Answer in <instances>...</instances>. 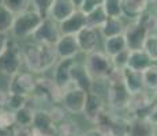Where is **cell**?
<instances>
[{
    "label": "cell",
    "mask_w": 157,
    "mask_h": 136,
    "mask_svg": "<svg viewBox=\"0 0 157 136\" xmlns=\"http://www.w3.org/2000/svg\"><path fill=\"white\" fill-rule=\"evenodd\" d=\"M77 41H78V46H79V50L86 54L97 50L98 46V31L96 29H90V27H85L82 29L77 35Z\"/></svg>",
    "instance_id": "9a60e30c"
},
{
    "label": "cell",
    "mask_w": 157,
    "mask_h": 136,
    "mask_svg": "<svg viewBox=\"0 0 157 136\" xmlns=\"http://www.w3.org/2000/svg\"><path fill=\"white\" fill-rule=\"evenodd\" d=\"M71 2H72V4H74L75 7L79 8V7H81V4L83 3V0H71Z\"/></svg>",
    "instance_id": "ee69618b"
},
{
    "label": "cell",
    "mask_w": 157,
    "mask_h": 136,
    "mask_svg": "<svg viewBox=\"0 0 157 136\" xmlns=\"http://www.w3.org/2000/svg\"><path fill=\"white\" fill-rule=\"evenodd\" d=\"M55 50L59 59H75L81 52L75 35H62L55 44Z\"/></svg>",
    "instance_id": "5bb4252c"
},
{
    "label": "cell",
    "mask_w": 157,
    "mask_h": 136,
    "mask_svg": "<svg viewBox=\"0 0 157 136\" xmlns=\"http://www.w3.org/2000/svg\"><path fill=\"white\" fill-rule=\"evenodd\" d=\"M144 50L149 54L153 63L157 61V33H152V34L147 35L144 45Z\"/></svg>",
    "instance_id": "d6a6232c"
},
{
    "label": "cell",
    "mask_w": 157,
    "mask_h": 136,
    "mask_svg": "<svg viewBox=\"0 0 157 136\" xmlns=\"http://www.w3.org/2000/svg\"><path fill=\"white\" fill-rule=\"evenodd\" d=\"M71 84L85 90L87 93L93 90V79L87 72L85 64H78L75 61L74 67L71 69Z\"/></svg>",
    "instance_id": "e0dca14e"
},
{
    "label": "cell",
    "mask_w": 157,
    "mask_h": 136,
    "mask_svg": "<svg viewBox=\"0 0 157 136\" xmlns=\"http://www.w3.org/2000/svg\"><path fill=\"white\" fill-rule=\"evenodd\" d=\"M75 64L74 59H59L53 68V83L59 89L66 90L71 86V69Z\"/></svg>",
    "instance_id": "30bf717a"
},
{
    "label": "cell",
    "mask_w": 157,
    "mask_h": 136,
    "mask_svg": "<svg viewBox=\"0 0 157 136\" xmlns=\"http://www.w3.org/2000/svg\"><path fill=\"white\" fill-rule=\"evenodd\" d=\"M83 136H105L102 132H100L98 129H92V131H87L83 134Z\"/></svg>",
    "instance_id": "7bdbcfd3"
},
{
    "label": "cell",
    "mask_w": 157,
    "mask_h": 136,
    "mask_svg": "<svg viewBox=\"0 0 157 136\" xmlns=\"http://www.w3.org/2000/svg\"><path fill=\"white\" fill-rule=\"evenodd\" d=\"M86 97H87V91L71 84L70 87H67L63 91L60 104H62V106L64 108L66 112L72 114H78V113H82L85 102H86Z\"/></svg>",
    "instance_id": "8992f818"
},
{
    "label": "cell",
    "mask_w": 157,
    "mask_h": 136,
    "mask_svg": "<svg viewBox=\"0 0 157 136\" xmlns=\"http://www.w3.org/2000/svg\"><path fill=\"white\" fill-rule=\"evenodd\" d=\"M128 56H130V50L128 49H124L123 52L115 54L112 59V63H113V67L115 69H124L127 67V61H128Z\"/></svg>",
    "instance_id": "d590c367"
},
{
    "label": "cell",
    "mask_w": 157,
    "mask_h": 136,
    "mask_svg": "<svg viewBox=\"0 0 157 136\" xmlns=\"http://www.w3.org/2000/svg\"><path fill=\"white\" fill-rule=\"evenodd\" d=\"M23 64L32 74H44L57 63L55 46L44 44H28L22 48Z\"/></svg>",
    "instance_id": "6da1fadb"
},
{
    "label": "cell",
    "mask_w": 157,
    "mask_h": 136,
    "mask_svg": "<svg viewBox=\"0 0 157 136\" xmlns=\"http://www.w3.org/2000/svg\"><path fill=\"white\" fill-rule=\"evenodd\" d=\"M77 10L78 8L72 4L71 0H53L48 18L55 20L56 23H60L67 19L68 17H71Z\"/></svg>",
    "instance_id": "2e32d148"
},
{
    "label": "cell",
    "mask_w": 157,
    "mask_h": 136,
    "mask_svg": "<svg viewBox=\"0 0 157 136\" xmlns=\"http://www.w3.org/2000/svg\"><path fill=\"white\" fill-rule=\"evenodd\" d=\"M124 49H127V45H126V40L122 35H115V37L105 38L104 42V53L108 54L109 57H113L115 54L123 52Z\"/></svg>",
    "instance_id": "603a6c76"
},
{
    "label": "cell",
    "mask_w": 157,
    "mask_h": 136,
    "mask_svg": "<svg viewBox=\"0 0 157 136\" xmlns=\"http://www.w3.org/2000/svg\"><path fill=\"white\" fill-rule=\"evenodd\" d=\"M56 136H83V132L72 120H63L56 125Z\"/></svg>",
    "instance_id": "cb8c5ba5"
},
{
    "label": "cell",
    "mask_w": 157,
    "mask_h": 136,
    "mask_svg": "<svg viewBox=\"0 0 157 136\" xmlns=\"http://www.w3.org/2000/svg\"><path fill=\"white\" fill-rule=\"evenodd\" d=\"M147 120H149V121L152 123L153 125H155L156 128H157V105H156V108L153 109L152 114H150V116H149V119H147Z\"/></svg>",
    "instance_id": "60d3db41"
},
{
    "label": "cell",
    "mask_w": 157,
    "mask_h": 136,
    "mask_svg": "<svg viewBox=\"0 0 157 136\" xmlns=\"http://www.w3.org/2000/svg\"><path fill=\"white\" fill-rule=\"evenodd\" d=\"M22 65V48L15 40H10L6 50L0 56V74L6 75L8 78H13L21 72Z\"/></svg>",
    "instance_id": "5b68a950"
},
{
    "label": "cell",
    "mask_w": 157,
    "mask_h": 136,
    "mask_svg": "<svg viewBox=\"0 0 157 136\" xmlns=\"http://www.w3.org/2000/svg\"><path fill=\"white\" fill-rule=\"evenodd\" d=\"M85 67L93 80H107L109 75L115 71L112 59L101 50H94V52L87 54Z\"/></svg>",
    "instance_id": "277c9868"
},
{
    "label": "cell",
    "mask_w": 157,
    "mask_h": 136,
    "mask_svg": "<svg viewBox=\"0 0 157 136\" xmlns=\"http://www.w3.org/2000/svg\"><path fill=\"white\" fill-rule=\"evenodd\" d=\"M150 33L142 23L138 20H131L127 26L124 27V33L123 37L126 40V45H127L128 50H141L144 49L145 41H146L147 35Z\"/></svg>",
    "instance_id": "52a82bcc"
},
{
    "label": "cell",
    "mask_w": 157,
    "mask_h": 136,
    "mask_svg": "<svg viewBox=\"0 0 157 136\" xmlns=\"http://www.w3.org/2000/svg\"><path fill=\"white\" fill-rule=\"evenodd\" d=\"M124 27L126 25L123 23L122 18H107L104 25L100 27V34L104 38L122 35L124 33Z\"/></svg>",
    "instance_id": "7402d4cb"
},
{
    "label": "cell",
    "mask_w": 157,
    "mask_h": 136,
    "mask_svg": "<svg viewBox=\"0 0 157 136\" xmlns=\"http://www.w3.org/2000/svg\"><path fill=\"white\" fill-rule=\"evenodd\" d=\"M150 3H153V4H155L156 7H157V0H150Z\"/></svg>",
    "instance_id": "f6af8a7d"
},
{
    "label": "cell",
    "mask_w": 157,
    "mask_h": 136,
    "mask_svg": "<svg viewBox=\"0 0 157 136\" xmlns=\"http://www.w3.org/2000/svg\"><path fill=\"white\" fill-rule=\"evenodd\" d=\"M34 112L32 108L25 106L19 110L15 112V124L21 127H32L33 123V116H34Z\"/></svg>",
    "instance_id": "f546056e"
},
{
    "label": "cell",
    "mask_w": 157,
    "mask_h": 136,
    "mask_svg": "<svg viewBox=\"0 0 157 136\" xmlns=\"http://www.w3.org/2000/svg\"><path fill=\"white\" fill-rule=\"evenodd\" d=\"M104 110H105L104 98L100 94H97V93H93V91L87 93L85 106H83V110H82L83 116H85L87 121L96 123Z\"/></svg>",
    "instance_id": "7c38bea8"
},
{
    "label": "cell",
    "mask_w": 157,
    "mask_h": 136,
    "mask_svg": "<svg viewBox=\"0 0 157 136\" xmlns=\"http://www.w3.org/2000/svg\"><path fill=\"white\" fill-rule=\"evenodd\" d=\"M86 27V15L77 10L71 17L59 23V30L62 35H77L82 29Z\"/></svg>",
    "instance_id": "4fadbf2b"
},
{
    "label": "cell",
    "mask_w": 157,
    "mask_h": 136,
    "mask_svg": "<svg viewBox=\"0 0 157 136\" xmlns=\"http://www.w3.org/2000/svg\"><path fill=\"white\" fill-rule=\"evenodd\" d=\"M122 74H123V82H124L126 87H127V90L131 95L145 90L142 74L141 72L132 71L130 68H124V69H122Z\"/></svg>",
    "instance_id": "44dd1931"
},
{
    "label": "cell",
    "mask_w": 157,
    "mask_h": 136,
    "mask_svg": "<svg viewBox=\"0 0 157 136\" xmlns=\"http://www.w3.org/2000/svg\"><path fill=\"white\" fill-rule=\"evenodd\" d=\"M147 0H122L123 17H127L131 20H137L144 11L147 10Z\"/></svg>",
    "instance_id": "ffe728a7"
},
{
    "label": "cell",
    "mask_w": 157,
    "mask_h": 136,
    "mask_svg": "<svg viewBox=\"0 0 157 136\" xmlns=\"http://www.w3.org/2000/svg\"><path fill=\"white\" fill-rule=\"evenodd\" d=\"M15 15L10 10L0 4V33H8L13 29Z\"/></svg>",
    "instance_id": "4dcf8cb0"
},
{
    "label": "cell",
    "mask_w": 157,
    "mask_h": 136,
    "mask_svg": "<svg viewBox=\"0 0 157 136\" xmlns=\"http://www.w3.org/2000/svg\"><path fill=\"white\" fill-rule=\"evenodd\" d=\"M34 129L32 127H21L15 125L14 128V136H34Z\"/></svg>",
    "instance_id": "f35d334b"
},
{
    "label": "cell",
    "mask_w": 157,
    "mask_h": 136,
    "mask_svg": "<svg viewBox=\"0 0 157 136\" xmlns=\"http://www.w3.org/2000/svg\"><path fill=\"white\" fill-rule=\"evenodd\" d=\"M15 125H17V124H15L14 112L8 110V109H4V110L0 113V131H3V129H13Z\"/></svg>",
    "instance_id": "836d02e7"
},
{
    "label": "cell",
    "mask_w": 157,
    "mask_h": 136,
    "mask_svg": "<svg viewBox=\"0 0 157 136\" xmlns=\"http://www.w3.org/2000/svg\"><path fill=\"white\" fill-rule=\"evenodd\" d=\"M156 127L147 119H134L128 123L127 136H155Z\"/></svg>",
    "instance_id": "d6986e66"
},
{
    "label": "cell",
    "mask_w": 157,
    "mask_h": 136,
    "mask_svg": "<svg viewBox=\"0 0 157 136\" xmlns=\"http://www.w3.org/2000/svg\"><path fill=\"white\" fill-rule=\"evenodd\" d=\"M26 102H28V97L26 95H21V94H14V93H8L6 97V109L11 112H17L19 109L26 106Z\"/></svg>",
    "instance_id": "4316f807"
},
{
    "label": "cell",
    "mask_w": 157,
    "mask_h": 136,
    "mask_svg": "<svg viewBox=\"0 0 157 136\" xmlns=\"http://www.w3.org/2000/svg\"><path fill=\"white\" fill-rule=\"evenodd\" d=\"M60 37H62V33L59 30V23H56L51 18H45L32 35V38L37 44L52 45V46H55Z\"/></svg>",
    "instance_id": "ba28073f"
},
{
    "label": "cell",
    "mask_w": 157,
    "mask_h": 136,
    "mask_svg": "<svg viewBox=\"0 0 157 136\" xmlns=\"http://www.w3.org/2000/svg\"><path fill=\"white\" fill-rule=\"evenodd\" d=\"M53 0H32V6L33 10L36 13H38L43 18H48V14H49V10L52 7Z\"/></svg>",
    "instance_id": "e575fe53"
},
{
    "label": "cell",
    "mask_w": 157,
    "mask_h": 136,
    "mask_svg": "<svg viewBox=\"0 0 157 136\" xmlns=\"http://www.w3.org/2000/svg\"><path fill=\"white\" fill-rule=\"evenodd\" d=\"M101 4H102V0H83V3L81 4V7L78 10L85 15H87L92 11H94L97 7H100Z\"/></svg>",
    "instance_id": "8d00e7d4"
},
{
    "label": "cell",
    "mask_w": 157,
    "mask_h": 136,
    "mask_svg": "<svg viewBox=\"0 0 157 136\" xmlns=\"http://www.w3.org/2000/svg\"><path fill=\"white\" fill-rule=\"evenodd\" d=\"M153 64V60L149 57V54L145 52L144 49L141 50H130V56H128V61H127V67L132 71L137 72H142L146 68H149Z\"/></svg>",
    "instance_id": "ac0fdd59"
},
{
    "label": "cell",
    "mask_w": 157,
    "mask_h": 136,
    "mask_svg": "<svg viewBox=\"0 0 157 136\" xmlns=\"http://www.w3.org/2000/svg\"><path fill=\"white\" fill-rule=\"evenodd\" d=\"M34 136H45V135H37V134H36Z\"/></svg>",
    "instance_id": "bcb514c9"
},
{
    "label": "cell",
    "mask_w": 157,
    "mask_h": 136,
    "mask_svg": "<svg viewBox=\"0 0 157 136\" xmlns=\"http://www.w3.org/2000/svg\"><path fill=\"white\" fill-rule=\"evenodd\" d=\"M144 87L149 91H157V65L152 64L149 68H146L142 72Z\"/></svg>",
    "instance_id": "484cf974"
},
{
    "label": "cell",
    "mask_w": 157,
    "mask_h": 136,
    "mask_svg": "<svg viewBox=\"0 0 157 136\" xmlns=\"http://www.w3.org/2000/svg\"><path fill=\"white\" fill-rule=\"evenodd\" d=\"M0 4L4 6L14 15H17V14H21L23 11L29 10L30 6H32V0H2Z\"/></svg>",
    "instance_id": "f1b7e54d"
},
{
    "label": "cell",
    "mask_w": 157,
    "mask_h": 136,
    "mask_svg": "<svg viewBox=\"0 0 157 136\" xmlns=\"http://www.w3.org/2000/svg\"><path fill=\"white\" fill-rule=\"evenodd\" d=\"M8 42H10V38H8V33H0V56L2 53L6 50Z\"/></svg>",
    "instance_id": "ab89813d"
},
{
    "label": "cell",
    "mask_w": 157,
    "mask_h": 136,
    "mask_svg": "<svg viewBox=\"0 0 157 136\" xmlns=\"http://www.w3.org/2000/svg\"><path fill=\"white\" fill-rule=\"evenodd\" d=\"M147 2H149V3H150V0H147Z\"/></svg>",
    "instance_id": "c3c4849f"
},
{
    "label": "cell",
    "mask_w": 157,
    "mask_h": 136,
    "mask_svg": "<svg viewBox=\"0 0 157 136\" xmlns=\"http://www.w3.org/2000/svg\"><path fill=\"white\" fill-rule=\"evenodd\" d=\"M45 19L38 13H36L33 8L23 11L21 14L15 15V19L11 29V34L17 40H23V38L32 37L33 33L37 30V27L41 25V22Z\"/></svg>",
    "instance_id": "3957f363"
},
{
    "label": "cell",
    "mask_w": 157,
    "mask_h": 136,
    "mask_svg": "<svg viewBox=\"0 0 157 136\" xmlns=\"http://www.w3.org/2000/svg\"><path fill=\"white\" fill-rule=\"evenodd\" d=\"M36 86H37V78L32 72H19L11 78L8 83V93L29 97L30 94L33 95Z\"/></svg>",
    "instance_id": "9c48e42d"
},
{
    "label": "cell",
    "mask_w": 157,
    "mask_h": 136,
    "mask_svg": "<svg viewBox=\"0 0 157 136\" xmlns=\"http://www.w3.org/2000/svg\"><path fill=\"white\" fill-rule=\"evenodd\" d=\"M137 20L146 27L147 31H149L150 34H152V33H156V30H157V15L152 14V13H147V10H146L141 14V17L138 18Z\"/></svg>",
    "instance_id": "1f68e13d"
},
{
    "label": "cell",
    "mask_w": 157,
    "mask_h": 136,
    "mask_svg": "<svg viewBox=\"0 0 157 136\" xmlns=\"http://www.w3.org/2000/svg\"><path fill=\"white\" fill-rule=\"evenodd\" d=\"M6 97H7V93L0 91V113L6 109Z\"/></svg>",
    "instance_id": "b9f144b4"
},
{
    "label": "cell",
    "mask_w": 157,
    "mask_h": 136,
    "mask_svg": "<svg viewBox=\"0 0 157 136\" xmlns=\"http://www.w3.org/2000/svg\"><path fill=\"white\" fill-rule=\"evenodd\" d=\"M107 83L109 106L115 110H127L130 101H131V94H130L124 82H123L122 69H115L107 79Z\"/></svg>",
    "instance_id": "7a4b0ae2"
},
{
    "label": "cell",
    "mask_w": 157,
    "mask_h": 136,
    "mask_svg": "<svg viewBox=\"0 0 157 136\" xmlns=\"http://www.w3.org/2000/svg\"><path fill=\"white\" fill-rule=\"evenodd\" d=\"M48 112H49L51 117H52L53 123H55L56 125L59 123H62L63 120H66V110H64L63 106H53L51 110H48Z\"/></svg>",
    "instance_id": "74e56055"
},
{
    "label": "cell",
    "mask_w": 157,
    "mask_h": 136,
    "mask_svg": "<svg viewBox=\"0 0 157 136\" xmlns=\"http://www.w3.org/2000/svg\"><path fill=\"white\" fill-rule=\"evenodd\" d=\"M101 7L104 8L108 18H122V0H102Z\"/></svg>",
    "instance_id": "83f0119b"
},
{
    "label": "cell",
    "mask_w": 157,
    "mask_h": 136,
    "mask_svg": "<svg viewBox=\"0 0 157 136\" xmlns=\"http://www.w3.org/2000/svg\"><path fill=\"white\" fill-rule=\"evenodd\" d=\"M107 18L108 17H107V14H105L104 8L100 6V7H97L94 11H92L90 14L86 15V27L100 30V27L104 25Z\"/></svg>",
    "instance_id": "d4e9b609"
},
{
    "label": "cell",
    "mask_w": 157,
    "mask_h": 136,
    "mask_svg": "<svg viewBox=\"0 0 157 136\" xmlns=\"http://www.w3.org/2000/svg\"><path fill=\"white\" fill-rule=\"evenodd\" d=\"M32 128L34 129V134L45 135V136H55L56 135V124L53 123L49 112L44 109H37L33 116Z\"/></svg>",
    "instance_id": "8fae6325"
},
{
    "label": "cell",
    "mask_w": 157,
    "mask_h": 136,
    "mask_svg": "<svg viewBox=\"0 0 157 136\" xmlns=\"http://www.w3.org/2000/svg\"><path fill=\"white\" fill-rule=\"evenodd\" d=\"M155 136H157V128H156V132H155Z\"/></svg>",
    "instance_id": "7dc6e473"
}]
</instances>
